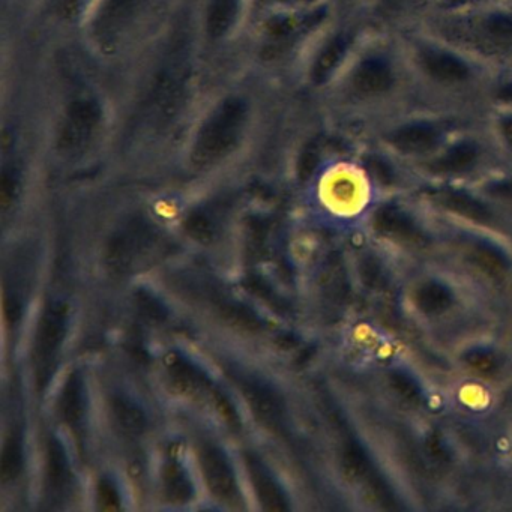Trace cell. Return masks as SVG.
Wrapping results in <instances>:
<instances>
[{
  "instance_id": "cell-31",
  "label": "cell",
  "mask_w": 512,
  "mask_h": 512,
  "mask_svg": "<svg viewBox=\"0 0 512 512\" xmlns=\"http://www.w3.org/2000/svg\"><path fill=\"white\" fill-rule=\"evenodd\" d=\"M185 230L194 241L200 244H209L215 236L214 224L203 212H191L185 220Z\"/></svg>"
},
{
  "instance_id": "cell-15",
  "label": "cell",
  "mask_w": 512,
  "mask_h": 512,
  "mask_svg": "<svg viewBox=\"0 0 512 512\" xmlns=\"http://www.w3.org/2000/svg\"><path fill=\"white\" fill-rule=\"evenodd\" d=\"M200 467L212 496L224 503H235L238 500L235 473L220 449L212 445L203 446L200 449Z\"/></svg>"
},
{
  "instance_id": "cell-34",
  "label": "cell",
  "mask_w": 512,
  "mask_h": 512,
  "mask_svg": "<svg viewBox=\"0 0 512 512\" xmlns=\"http://www.w3.org/2000/svg\"><path fill=\"white\" fill-rule=\"evenodd\" d=\"M98 509L101 511H118L121 509V496L109 479H101L97 487Z\"/></svg>"
},
{
  "instance_id": "cell-6",
  "label": "cell",
  "mask_w": 512,
  "mask_h": 512,
  "mask_svg": "<svg viewBox=\"0 0 512 512\" xmlns=\"http://www.w3.org/2000/svg\"><path fill=\"white\" fill-rule=\"evenodd\" d=\"M346 0H325L316 4L272 7L253 14L239 50L247 70L272 79H292L299 59L311 41L328 25Z\"/></svg>"
},
{
  "instance_id": "cell-32",
  "label": "cell",
  "mask_w": 512,
  "mask_h": 512,
  "mask_svg": "<svg viewBox=\"0 0 512 512\" xmlns=\"http://www.w3.org/2000/svg\"><path fill=\"white\" fill-rule=\"evenodd\" d=\"M388 382L392 391L395 392V395H397L400 400H403L404 403H419V398H421V395H419L418 386L412 382V379L404 376L403 373H397V371H394V373L389 374Z\"/></svg>"
},
{
  "instance_id": "cell-22",
  "label": "cell",
  "mask_w": 512,
  "mask_h": 512,
  "mask_svg": "<svg viewBox=\"0 0 512 512\" xmlns=\"http://www.w3.org/2000/svg\"><path fill=\"white\" fill-rule=\"evenodd\" d=\"M163 490L164 496L170 503H187L193 497V484L188 478L187 472L181 464L176 461L164 464L163 467Z\"/></svg>"
},
{
  "instance_id": "cell-13",
  "label": "cell",
  "mask_w": 512,
  "mask_h": 512,
  "mask_svg": "<svg viewBox=\"0 0 512 512\" xmlns=\"http://www.w3.org/2000/svg\"><path fill=\"white\" fill-rule=\"evenodd\" d=\"M499 166L512 167V101H488L476 115Z\"/></svg>"
},
{
  "instance_id": "cell-41",
  "label": "cell",
  "mask_w": 512,
  "mask_h": 512,
  "mask_svg": "<svg viewBox=\"0 0 512 512\" xmlns=\"http://www.w3.org/2000/svg\"><path fill=\"white\" fill-rule=\"evenodd\" d=\"M506 2H509V4L512 5V0H506Z\"/></svg>"
},
{
  "instance_id": "cell-1",
  "label": "cell",
  "mask_w": 512,
  "mask_h": 512,
  "mask_svg": "<svg viewBox=\"0 0 512 512\" xmlns=\"http://www.w3.org/2000/svg\"><path fill=\"white\" fill-rule=\"evenodd\" d=\"M415 103L397 29L371 25L313 109L356 137L379 119Z\"/></svg>"
},
{
  "instance_id": "cell-38",
  "label": "cell",
  "mask_w": 512,
  "mask_h": 512,
  "mask_svg": "<svg viewBox=\"0 0 512 512\" xmlns=\"http://www.w3.org/2000/svg\"><path fill=\"white\" fill-rule=\"evenodd\" d=\"M428 449H430L431 454L437 458V460H442V458H446L445 449L440 445L439 440L430 439V443H428Z\"/></svg>"
},
{
  "instance_id": "cell-40",
  "label": "cell",
  "mask_w": 512,
  "mask_h": 512,
  "mask_svg": "<svg viewBox=\"0 0 512 512\" xmlns=\"http://www.w3.org/2000/svg\"><path fill=\"white\" fill-rule=\"evenodd\" d=\"M170 2H172L173 5H184V4H187V2H190V0H170Z\"/></svg>"
},
{
  "instance_id": "cell-16",
  "label": "cell",
  "mask_w": 512,
  "mask_h": 512,
  "mask_svg": "<svg viewBox=\"0 0 512 512\" xmlns=\"http://www.w3.org/2000/svg\"><path fill=\"white\" fill-rule=\"evenodd\" d=\"M95 0H41V10L47 25L56 34L73 40Z\"/></svg>"
},
{
  "instance_id": "cell-18",
  "label": "cell",
  "mask_w": 512,
  "mask_h": 512,
  "mask_svg": "<svg viewBox=\"0 0 512 512\" xmlns=\"http://www.w3.org/2000/svg\"><path fill=\"white\" fill-rule=\"evenodd\" d=\"M373 227L385 238L394 239L406 244L418 245L424 242V235L412 218L394 205H385L374 212Z\"/></svg>"
},
{
  "instance_id": "cell-7",
  "label": "cell",
  "mask_w": 512,
  "mask_h": 512,
  "mask_svg": "<svg viewBox=\"0 0 512 512\" xmlns=\"http://www.w3.org/2000/svg\"><path fill=\"white\" fill-rule=\"evenodd\" d=\"M475 118L415 103L379 119L355 139L397 166L413 169L437 152L458 128Z\"/></svg>"
},
{
  "instance_id": "cell-10",
  "label": "cell",
  "mask_w": 512,
  "mask_h": 512,
  "mask_svg": "<svg viewBox=\"0 0 512 512\" xmlns=\"http://www.w3.org/2000/svg\"><path fill=\"white\" fill-rule=\"evenodd\" d=\"M491 166L499 164L475 118L458 128L437 152L412 170L428 178L449 181L467 178Z\"/></svg>"
},
{
  "instance_id": "cell-36",
  "label": "cell",
  "mask_w": 512,
  "mask_h": 512,
  "mask_svg": "<svg viewBox=\"0 0 512 512\" xmlns=\"http://www.w3.org/2000/svg\"><path fill=\"white\" fill-rule=\"evenodd\" d=\"M212 397H214L215 406H217L218 413L223 416L224 421L232 427H236L238 425V413H236L235 407L232 406L229 398L224 397L221 392L217 391L212 394Z\"/></svg>"
},
{
  "instance_id": "cell-20",
  "label": "cell",
  "mask_w": 512,
  "mask_h": 512,
  "mask_svg": "<svg viewBox=\"0 0 512 512\" xmlns=\"http://www.w3.org/2000/svg\"><path fill=\"white\" fill-rule=\"evenodd\" d=\"M242 394L262 424L271 428L280 425L281 418H283V404L271 389L257 382H244L242 383Z\"/></svg>"
},
{
  "instance_id": "cell-21",
  "label": "cell",
  "mask_w": 512,
  "mask_h": 512,
  "mask_svg": "<svg viewBox=\"0 0 512 512\" xmlns=\"http://www.w3.org/2000/svg\"><path fill=\"white\" fill-rule=\"evenodd\" d=\"M247 466L248 470H250L251 481H253L260 506L266 509V511L271 512L287 511L289 509L287 497L284 496L280 485L269 475L268 470L262 466V463L254 457H248Z\"/></svg>"
},
{
  "instance_id": "cell-24",
  "label": "cell",
  "mask_w": 512,
  "mask_h": 512,
  "mask_svg": "<svg viewBox=\"0 0 512 512\" xmlns=\"http://www.w3.org/2000/svg\"><path fill=\"white\" fill-rule=\"evenodd\" d=\"M413 304L425 314L443 313L451 307V292L439 283L422 284L413 293Z\"/></svg>"
},
{
  "instance_id": "cell-25",
  "label": "cell",
  "mask_w": 512,
  "mask_h": 512,
  "mask_svg": "<svg viewBox=\"0 0 512 512\" xmlns=\"http://www.w3.org/2000/svg\"><path fill=\"white\" fill-rule=\"evenodd\" d=\"M59 412L62 419L68 425L74 427L79 424L83 415V392L82 382L76 374H71L62 389L61 400H59Z\"/></svg>"
},
{
  "instance_id": "cell-14",
  "label": "cell",
  "mask_w": 512,
  "mask_h": 512,
  "mask_svg": "<svg viewBox=\"0 0 512 512\" xmlns=\"http://www.w3.org/2000/svg\"><path fill=\"white\" fill-rule=\"evenodd\" d=\"M67 331V310L62 304H52L46 308L38 326L35 341V362L40 383L49 379V370L55 361L56 352L64 341Z\"/></svg>"
},
{
  "instance_id": "cell-8",
  "label": "cell",
  "mask_w": 512,
  "mask_h": 512,
  "mask_svg": "<svg viewBox=\"0 0 512 512\" xmlns=\"http://www.w3.org/2000/svg\"><path fill=\"white\" fill-rule=\"evenodd\" d=\"M416 23L472 53L496 73H512V5L506 0L440 8Z\"/></svg>"
},
{
  "instance_id": "cell-5",
  "label": "cell",
  "mask_w": 512,
  "mask_h": 512,
  "mask_svg": "<svg viewBox=\"0 0 512 512\" xmlns=\"http://www.w3.org/2000/svg\"><path fill=\"white\" fill-rule=\"evenodd\" d=\"M89 73L68 80L55 92L38 131V140L64 163L86 160L118 136V98L109 83L101 82L103 74Z\"/></svg>"
},
{
  "instance_id": "cell-17",
  "label": "cell",
  "mask_w": 512,
  "mask_h": 512,
  "mask_svg": "<svg viewBox=\"0 0 512 512\" xmlns=\"http://www.w3.org/2000/svg\"><path fill=\"white\" fill-rule=\"evenodd\" d=\"M428 197L440 208L461 215L467 220L476 221V223H491L493 221V214L484 202L466 191L458 190V188H434V190L428 191Z\"/></svg>"
},
{
  "instance_id": "cell-9",
  "label": "cell",
  "mask_w": 512,
  "mask_h": 512,
  "mask_svg": "<svg viewBox=\"0 0 512 512\" xmlns=\"http://www.w3.org/2000/svg\"><path fill=\"white\" fill-rule=\"evenodd\" d=\"M197 43L206 65H215L238 52L253 14V0H191Z\"/></svg>"
},
{
  "instance_id": "cell-27",
  "label": "cell",
  "mask_w": 512,
  "mask_h": 512,
  "mask_svg": "<svg viewBox=\"0 0 512 512\" xmlns=\"http://www.w3.org/2000/svg\"><path fill=\"white\" fill-rule=\"evenodd\" d=\"M470 259L482 272L491 277H502L508 272L509 265L505 256L494 248L478 245L470 253Z\"/></svg>"
},
{
  "instance_id": "cell-33",
  "label": "cell",
  "mask_w": 512,
  "mask_h": 512,
  "mask_svg": "<svg viewBox=\"0 0 512 512\" xmlns=\"http://www.w3.org/2000/svg\"><path fill=\"white\" fill-rule=\"evenodd\" d=\"M137 308L140 314L145 317L148 322L160 323L164 322L167 317L163 304L148 292H139L136 296Z\"/></svg>"
},
{
  "instance_id": "cell-2",
  "label": "cell",
  "mask_w": 512,
  "mask_h": 512,
  "mask_svg": "<svg viewBox=\"0 0 512 512\" xmlns=\"http://www.w3.org/2000/svg\"><path fill=\"white\" fill-rule=\"evenodd\" d=\"M248 73L209 86L179 145L194 172L217 169L260 140L268 106L262 77Z\"/></svg>"
},
{
  "instance_id": "cell-23",
  "label": "cell",
  "mask_w": 512,
  "mask_h": 512,
  "mask_svg": "<svg viewBox=\"0 0 512 512\" xmlns=\"http://www.w3.org/2000/svg\"><path fill=\"white\" fill-rule=\"evenodd\" d=\"M113 419L128 436H140L146 430V416L140 407L128 401L127 398L115 397L110 401Z\"/></svg>"
},
{
  "instance_id": "cell-19",
  "label": "cell",
  "mask_w": 512,
  "mask_h": 512,
  "mask_svg": "<svg viewBox=\"0 0 512 512\" xmlns=\"http://www.w3.org/2000/svg\"><path fill=\"white\" fill-rule=\"evenodd\" d=\"M167 377L170 385L178 394L185 397H197L208 392L209 382L202 371L197 370L181 355H169L166 358Z\"/></svg>"
},
{
  "instance_id": "cell-28",
  "label": "cell",
  "mask_w": 512,
  "mask_h": 512,
  "mask_svg": "<svg viewBox=\"0 0 512 512\" xmlns=\"http://www.w3.org/2000/svg\"><path fill=\"white\" fill-rule=\"evenodd\" d=\"M47 479L53 490H59L67 479V458L58 440H50L47 449Z\"/></svg>"
},
{
  "instance_id": "cell-29",
  "label": "cell",
  "mask_w": 512,
  "mask_h": 512,
  "mask_svg": "<svg viewBox=\"0 0 512 512\" xmlns=\"http://www.w3.org/2000/svg\"><path fill=\"white\" fill-rule=\"evenodd\" d=\"M341 464H343L347 478L356 481V479H365L370 476V464H368L364 451L356 443H349L344 448Z\"/></svg>"
},
{
  "instance_id": "cell-12",
  "label": "cell",
  "mask_w": 512,
  "mask_h": 512,
  "mask_svg": "<svg viewBox=\"0 0 512 512\" xmlns=\"http://www.w3.org/2000/svg\"><path fill=\"white\" fill-rule=\"evenodd\" d=\"M373 25L401 29L439 10L446 0H355Z\"/></svg>"
},
{
  "instance_id": "cell-30",
  "label": "cell",
  "mask_w": 512,
  "mask_h": 512,
  "mask_svg": "<svg viewBox=\"0 0 512 512\" xmlns=\"http://www.w3.org/2000/svg\"><path fill=\"white\" fill-rule=\"evenodd\" d=\"M23 469V449L16 437H11L2 454V479L13 481Z\"/></svg>"
},
{
  "instance_id": "cell-35",
  "label": "cell",
  "mask_w": 512,
  "mask_h": 512,
  "mask_svg": "<svg viewBox=\"0 0 512 512\" xmlns=\"http://www.w3.org/2000/svg\"><path fill=\"white\" fill-rule=\"evenodd\" d=\"M466 362L469 368H472L475 373L481 374V376H491L497 370L496 359L488 355V353H470L466 358Z\"/></svg>"
},
{
  "instance_id": "cell-3",
  "label": "cell",
  "mask_w": 512,
  "mask_h": 512,
  "mask_svg": "<svg viewBox=\"0 0 512 512\" xmlns=\"http://www.w3.org/2000/svg\"><path fill=\"white\" fill-rule=\"evenodd\" d=\"M397 31L416 103L478 115L499 73L422 23Z\"/></svg>"
},
{
  "instance_id": "cell-26",
  "label": "cell",
  "mask_w": 512,
  "mask_h": 512,
  "mask_svg": "<svg viewBox=\"0 0 512 512\" xmlns=\"http://www.w3.org/2000/svg\"><path fill=\"white\" fill-rule=\"evenodd\" d=\"M218 313L224 322L242 332H257L262 329V322L254 311L236 302H223L218 305Z\"/></svg>"
},
{
  "instance_id": "cell-39",
  "label": "cell",
  "mask_w": 512,
  "mask_h": 512,
  "mask_svg": "<svg viewBox=\"0 0 512 512\" xmlns=\"http://www.w3.org/2000/svg\"><path fill=\"white\" fill-rule=\"evenodd\" d=\"M475 2H482V0H446L445 4H443L442 7L440 8L457 7V5L475 4Z\"/></svg>"
},
{
  "instance_id": "cell-11",
  "label": "cell",
  "mask_w": 512,
  "mask_h": 512,
  "mask_svg": "<svg viewBox=\"0 0 512 512\" xmlns=\"http://www.w3.org/2000/svg\"><path fill=\"white\" fill-rule=\"evenodd\" d=\"M155 247L157 236L148 224H130L107 244V266L115 274H130L154 254Z\"/></svg>"
},
{
  "instance_id": "cell-37",
  "label": "cell",
  "mask_w": 512,
  "mask_h": 512,
  "mask_svg": "<svg viewBox=\"0 0 512 512\" xmlns=\"http://www.w3.org/2000/svg\"><path fill=\"white\" fill-rule=\"evenodd\" d=\"M293 4H304V0H253V14L268 10V8ZM253 14H251V16H253Z\"/></svg>"
},
{
  "instance_id": "cell-4",
  "label": "cell",
  "mask_w": 512,
  "mask_h": 512,
  "mask_svg": "<svg viewBox=\"0 0 512 512\" xmlns=\"http://www.w3.org/2000/svg\"><path fill=\"white\" fill-rule=\"evenodd\" d=\"M179 7L170 0H95L73 40L95 70L125 76L160 38Z\"/></svg>"
}]
</instances>
